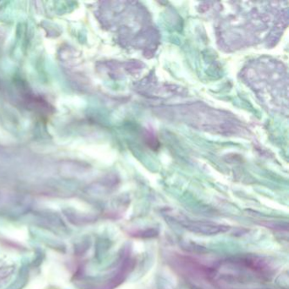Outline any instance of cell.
Listing matches in <instances>:
<instances>
[{"label": "cell", "mask_w": 289, "mask_h": 289, "mask_svg": "<svg viewBox=\"0 0 289 289\" xmlns=\"http://www.w3.org/2000/svg\"><path fill=\"white\" fill-rule=\"evenodd\" d=\"M183 223H187V227L195 232H201L205 234H215L219 232H224L228 230L227 227L222 225L207 223V222H194V221H184Z\"/></svg>", "instance_id": "6da1fadb"}]
</instances>
